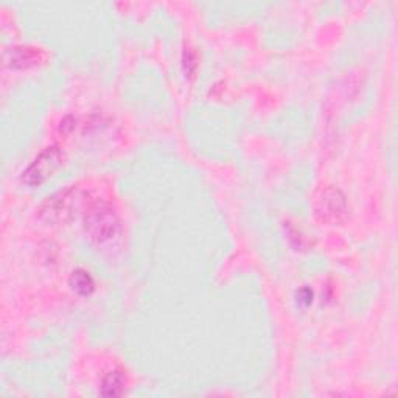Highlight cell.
<instances>
[{"label": "cell", "mask_w": 398, "mask_h": 398, "mask_svg": "<svg viewBox=\"0 0 398 398\" xmlns=\"http://www.w3.org/2000/svg\"><path fill=\"white\" fill-rule=\"evenodd\" d=\"M76 190L67 189L64 191H59L52 198H47V201L42 204L41 207V218L47 222H59L64 221L72 213L70 210L75 204Z\"/></svg>", "instance_id": "cell-4"}, {"label": "cell", "mask_w": 398, "mask_h": 398, "mask_svg": "<svg viewBox=\"0 0 398 398\" xmlns=\"http://www.w3.org/2000/svg\"><path fill=\"white\" fill-rule=\"evenodd\" d=\"M75 123H76V118L74 116H67L61 120V123H59V132H61L63 136H69L72 131L75 129Z\"/></svg>", "instance_id": "cell-9"}, {"label": "cell", "mask_w": 398, "mask_h": 398, "mask_svg": "<svg viewBox=\"0 0 398 398\" xmlns=\"http://www.w3.org/2000/svg\"><path fill=\"white\" fill-rule=\"evenodd\" d=\"M125 389V377L120 370H112L105 375L101 381L100 394L103 397H118L123 394Z\"/></svg>", "instance_id": "cell-6"}, {"label": "cell", "mask_w": 398, "mask_h": 398, "mask_svg": "<svg viewBox=\"0 0 398 398\" xmlns=\"http://www.w3.org/2000/svg\"><path fill=\"white\" fill-rule=\"evenodd\" d=\"M313 212L325 224H337L347 216V198L333 185L322 187L313 198Z\"/></svg>", "instance_id": "cell-2"}, {"label": "cell", "mask_w": 398, "mask_h": 398, "mask_svg": "<svg viewBox=\"0 0 398 398\" xmlns=\"http://www.w3.org/2000/svg\"><path fill=\"white\" fill-rule=\"evenodd\" d=\"M182 61H184L185 72H187V74L191 75L193 72H195V69H196V55L191 50H185Z\"/></svg>", "instance_id": "cell-8"}, {"label": "cell", "mask_w": 398, "mask_h": 398, "mask_svg": "<svg viewBox=\"0 0 398 398\" xmlns=\"http://www.w3.org/2000/svg\"><path fill=\"white\" fill-rule=\"evenodd\" d=\"M61 148L53 145L36 156V159L22 171V182L28 187H39L55 173L63 164Z\"/></svg>", "instance_id": "cell-3"}, {"label": "cell", "mask_w": 398, "mask_h": 398, "mask_svg": "<svg viewBox=\"0 0 398 398\" xmlns=\"http://www.w3.org/2000/svg\"><path fill=\"white\" fill-rule=\"evenodd\" d=\"M45 59V53L41 48L30 47V45H19L14 47L10 52V65L14 69H28L33 65H38Z\"/></svg>", "instance_id": "cell-5"}, {"label": "cell", "mask_w": 398, "mask_h": 398, "mask_svg": "<svg viewBox=\"0 0 398 398\" xmlns=\"http://www.w3.org/2000/svg\"><path fill=\"white\" fill-rule=\"evenodd\" d=\"M122 226L120 218L107 202H94L84 213V232L92 243L103 246L116 240Z\"/></svg>", "instance_id": "cell-1"}, {"label": "cell", "mask_w": 398, "mask_h": 398, "mask_svg": "<svg viewBox=\"0 0 398 398\" xmlns=\"http://www.w3.org/2000/svg\"><path fill=\"white\" fill-rule=\"evenodd\" d=\"M297 302L304 305H310L313 302V291L310 288H302L297 291Z\"/></svg>", "instance_id": "cell-10"}, {"label": "cell", "mask_w": 398, "mask_h": 398, "mask_svg": "<svg viewBox=\"0 0 398 398\" xmlns=\"http://www.w3.org/2000/svg\"><path fill=\"white\" fill-rule=\"evenodd\" d=\"M70 286L80 295H89L94 293L95 282L86 269H75L70 275Z\"/></svg>", "instance_id": "cell-7"}]
</instances>
